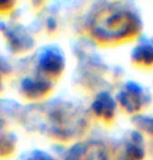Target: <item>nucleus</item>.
<instances>
[{
	"mask_svg": "<svg viewBox=\"0 0 153 160\" xmlns=\"http://www.w3.org/2000/svg\"><path fill=\"white\" fill-rule=\"evenodd\" d=\"M133 27V18L132 15L125 12H114L107 16L101 18L97 22L96 32L101 37L107 38H118L126 35Z\"/></svg>",
	"mask_w": 153,
	"mask_h": 160,
	"instance_id": "nucleus-1",
	"label": "nucleus"
},
{
	"mask_svg": "<svg viewBox=\"0 0 153 160\" xmlns=\"http://www.w3.org/2000/svg\"><path fill=\"white\" fill-rule=\"evenodd\" d=\"M40 65L47 72H55L62 68V57L57 51H46L40 59Z\"/></svg>",
	"mask_w": 153,
	"mask_h": 160,
	"instance_id": "nucleus-2",
	"label": "nucleus"
},
{
	"mask_svg": "<svg viewBox=\"0 0 153 160\" xmlns=\"http://www.w3.org/2000/svg\"><path fill=\"white\" fill-rule=\"evenodd\" d=\"M94 109L100 114H106V113L110 114V112H113V109H114V104H113V101L110 100L109 96L102 94V96H100V98L96 101V104H94Z\"/></svg>",
	"mask_w": 153,
	"mask_h": 160,
	"instance_id": "nucleus-3",
	"label": "nucleus"
}]
</instances>
